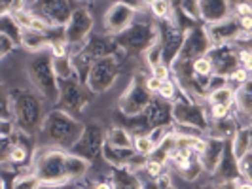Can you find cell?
<instances>
[{
  "label": "cell",
  "mask_w": 252,
  "mask_h": 189,
  "mask_svg": "<svg viewBox=\"0 0 252 189\" xmlns=\"http://www.w3.org/2000/svg\"><path fill=\"white\" fill-rule=\"evenodd\" d=\"M86 121L61 108H51L36 135L38 146L70 151L82 138Z\"/></svg>",
  "instance_id": "cell-1"
},
{
  "label": "cell",
  "mask_w": 252,
  "mask_h": 189,
  "mask_svg": "<svg viewBox=\"0 0 252 189\" xmlns=\"http://www.w3.org/2000/svg\"><path fill=\"white\" fill-rule=\"evenodd\" d=\"M13 99V121L19 131L36 136L51 106L29 83H17L10 89Z\"/></svg>",
  "instance_id": "cell-2"
},
{
  "label": "cell",
  "mask_w": 252,
  "mask_h": 189,
  "mask_svg": "<svg viewBox=\"0 0 252 189\" xmlns=\"http://www.w3.org/2000/svg\"><path fill=\"white\" fill-rule=\"evenodd\" d=\"M23 72H25L27 83L36 91L51 108H57L59 104V80L53 70V57L50 51L27 55L23 61Z\"/></svg>",
  "instance_id": "cell-3"
},
{
  "label": "cell",
  "mask_w": 252,
  "mask_h": 189,
  "mask_svg": "<svg viewBox=\"0 0 252 189\" xmlns=\"http://www.w3.org/2000/svg\"><path fill=\"white\" fill-rule=\"evenodd\" d=\"M66 159H68V151L38 146L36 151H34L31 172L42 182V186L66 184L68 182V178H66Z\"/></svg>",
  "instance_id": "cell-4"
},
{
  "label": "cell",
  "mask_w": 252,
  "mask_h": 189,
  "mask_svg": "<svg viewBox=\"0 0 252 189\" xmlns=\"http://www.w3.org/2000/svg\"><path fill=\"white\" fill-rule=\"evenodd\" d=\"M126 59L127 57H104V59L93 61L86 78V85L95 97L112 91L122 81Z\"/></svg>",
  "instance_id": "cell-5"
},
{
  "label": "cell",
  "mask_w": 252,
  "mask_h": 189,
  "mask_svg": "<svg viewBox=\"0 0 252 189\" xmlns=\"http://www.w3.org/2000/svg\"><path fill=\"white\" fill-rule=\"evenodd\" d=\"M139 17V10L131 2H110L104 6L102 15L97 21V30L104 34L118 36L127 30Z\"/></svg>",
  "instance_id": "cell-6"
},
{
  "label": "cell",
  "mask_w": 252,
  "mask_h": 189,
  "mask_svg": "<svg viewBox=\"0 0 252 189\" xmlns=\"http://www.w3.org/2000/svg\"><path fill=\"white\" fill-rule=\"evenodd\" d=\"M95 30H97V19L89 10V4H78L68 25L64 27V40L70 46V53L84 50Z\"/></svg>",
  "instance_id": "cell-7"
},
{
  "label": "cell",
  "mask_w": 252,
  "mask_h": 189,
  "mask_svg": "<svg viewBox=\"0 0 252 189\" xmlns=\"http://www.w3.org/2000/svg\"><path fill=\"white\" fill-rule=\"evenodd\" d=\"M146 78V76H144ZM142 76L133 74V80L129 81L126 91L118 97V112L126 117H139L146 112V108L156 99L148 89L144 87Z\"/></svg>",
  "instance_id": "cell-8"
},
{
  "label": "cell",
  "mask_w": 252,
  "mask_h": 189,
  "mask_svg": "<svg viewBox=\"0 0 252 189\" xmlns=\"http://www.w3.org/2000/svg\"><path fill=\"white\" fill-rule=\"evenodd\" d=\"M59 104L57 108H61L64 112L72 113L76 117H80L82 113L88 110L93 104L95 95L88 89V85L80 80V78H72L66 81H59Z\"/></svg>",
  "instance_id": "cell-9"
},
{
  "label": "cell",
  "mask_w": 252,
  "mask_h": 189,
  "mask_svg": "<svg viewBox=\"0 0 252 189\" xmlns=\"http://www.w3.org/2000/svg\"><path fill=\"white\" fill-rule=\"evenodd\" d=\"M173 123L178 127H186V129L207 133L209 123H211L209 112H207V104L191 101V99L184 97L180 93L178 101L173 104Z\"/></svg>",
  "instance_id": "cell-10"
},
{
  "label": "cell",
  "mask_w": 252,
  "mask_h": 189,
  "mask_svg": "<svg viewBox=\"0 0 252 189\" xmlns=\"http://www.w3.org/2000/svg\"><path fill=\"white\" fill-rule=\"evenodd\" d=\"M104 142H106V127H102L99 121H91V123L86 121L84 135L78 140V144L70 150V153L80 155V157L88 159L89 163L93 164L95 161L101 159Z\"/></svg>",
  "instance_id": "cell-11"
},
{
  "label": "cell",
  "mask_w": 252,
  "mask_h": 189,
  "mask_svg": "<svg viewBox=\"0 0 252 189\" xmlns=\"http://www.w3.org/2000/svg\"><path fill=\"white\" fill-rule=\"evenodd\" d=\"M211 50H213V44L207 34V28L203 23H199L184 34V42H182V48L178 53V59L180 61H195L199 57L209 55Z\"/></svg>",
  "instance_id": "cell-12"
},
{
  "label": "cell",
  "mask_w": 252,
  "mask_h": 189,
  "mask_svg": "<svg viewBox=\"0 0 252 189\" xmlns=\"http://www.w3.org/2000/svg\"><path fill=\"white\" fill-rule=\"evenodd\" d=\"M209 57L215 66V74L229 80V76L239 68V50L237 46H215L209 51Z\"/></svg>",
  "instance_id": "cell-13"
},
{
  "label": "cell",
  "mask_w": 252,
  "mask_h": 189,
  "mask_svg": "<svg viewBox=\"0 0 252 189\" xmlns=\"http://www.w3.org/2000/svg\"><path fill=\"white\" fill-rule=\"evenodd\" d=\"M142 115H144L146 123L150 127V131L152 129H158V127L173 125V104L163 102L161 99L156 97Z\"/></svg>",
  "instance_id": "cell-14"
},
{
  "label": "cell",
  "mask_w": 252,
  "mask_h": 189,
  "mask_svg": "<svg viewBox=\"0 0 252 189\" xmlns=\"http://www.w3.org/2000/svg\"><path fill=\"white\" fill-rule=\"evenodd\" d=\"M199 8H201L203 25H216V23H222L229 17H233L231 2H220V0L199 2Z\"/></svg>",
  "instance_id": "cell-15"
},
{
  "label": "cell",
  "mask_w": 252,
  "mask_h": 189,
  "mask_svg": "<svg viewBox=\"0 0 252 189\" xmlns=\"http://www.w3.org/2000/svg\"><path fill=\"white\" fill-rule=\"evenodd\" d=\"M226 146H227V142H224V140L209 138V146H207V150H205V153H203L201 159H199V163H201L207 178L215 176L216 168H218V164H220L222 157H224Z\"/></svg>",
  "instance_id": "cell-16"
},
{
  "label": "cell",
  "mask_w": 252,
  "mask_h": 189,
  "mask_svg": "<svg viewBox=\"0 0 252 189\" xmlns=\"http://www.w3.org/2000/svg\"><path fill=\"white\" fill-rule=\"evenodd\" d=\"M89 174H91V163L88 159L68 151V159H66V178H68V182L82 186L89 178Z\"/></svg>",
  "instance_id": "cell-17"
},
{
  "label": "cell",
  "mask_w": 252,
  "mask_h": 189,
  "mask_svg": "<svg viewBox=\"0 0 252 189\" xmlns=\"http://www.w3.org/2000/svg\"><path fill=\"white\" fill-rule=\"evenodd\" d=\"M229 148L233 151V155L237 157V161L243 159L245 155H249L252 151V131L251 125H241L235 135L229 138Z\"/></svg>",
  "instance_id": "cell-18"
},
{
  "label": "cell",
  "mask_w": 252,
  "mask_h": 189,
  "mask_svg": "<svg viewBox=\"0 0 252 189\" xmlns=\"http://www.w3.org/2000/svg\"><path fill=\"white\" fill-rule=\"evenodd\" d=\"M106 144L122 150H133V135L127 131L126 127L112 123L106 129Z\"/></svg>",
  "instance_id": "cell-19"
},
{
  "label": "cell",
  "mask_w": 252,
  "mask_h": 189,
  "mask_svg": "<svg viewBox=\"0 0 252 189\" xmlns=\"http://www.w3.org/2000/svg\"><path fill=\"white\" fill-rule=\"evenodd\" d=\"M146 10H148L150 17L156 23H161V21H171L173 19L175 4L173 2H163V0H154V2H146Z\"/></svg>",
  "instance_id": "cell-20"
},
{
  "label": "cell",
  "mask_w": 252,
  "mask_h": 189,
  "mask_svg": "<svg viewBox=\"0 0 252 189\" xmlns=\"http://www.w3.org/2000/svg\"><path fill=\"white\" fill-rule=\"evenodd\" d=\"M205 104H207V106H213V104L235 106V87H231V85L227 83L224 87H218V89H215V91H211Z\"/></svg>",
  "instance_id": "cell-21"
},
{
  "label": "cell",
  "mask_w": 252,
  "mask_h": 189,
  "mask_svg": "<svg viewBox=\"0 0 252 189\" xmlns=\"http://www.w3.org/2000/svg\"><path fill=\"white\" fill-rule=\"evenodd\" d=\"M133 151H135L137 155H142V157L150 159L152 155L158 151V146L154 144V140L150 138L148 133H144V135H135V136H133Z\"/></svg>",
  "instance_id": "cell-22"
},
{
  "label": "cell",
  "mask_w": 252,
  "mask_h": 189,
  "mask_svg": "<svg viewBox=\"0 0 252 189\" xmlns=\"http://www.w3.org/2000/svg\"><path fill=\"white\" fill-rule=\"evenodd\" d=\"M191 70H193V76L203 80V81H209L215 76V66H213V61H211L209 55L191 61Z\"/></svg>",
  "instance_id": "cell-23"
},
{
  "label": "cell",
  "mask_w": 252,
  "mask_h": 189,
  "mask_svg": "<svg viewBox=\"0 0 252 189\" xmlns=\"http://www.w3.org/2000/svg\"><path fill=\"white\" fill-rule=\"evenodd\" d=\"M42 188V182L38 180L31 170L29 172H21V174H15L10 182V189H40Z\"/></svg>",
  "instance_id": "cell-24"
},
{
  "label": "cell",
  "mask_w": 252,
  "mask_h": 189,
  "mask_svg": "<svg viewBox=\"0 0 252 189\" xmlns=\"http://www.w3.org/2000/svg\"><path fill=\"white\" fill-rule=\"evenodd\" d=\"M178 97H180V87L175 81V78L169 80V81H163V85L158 93V99H161L163 102H169V104H175L178 101Z\"/></svg>",
  "instance_id": "cell-25"
},
{
  "label": "cell",
  "mask_w": 252,
  "mask_h": 189,
  "mask_svg": "<svg viewBox=\"0 0 252 189\" xmlns=\"http://www.w3.org/2000/svg\"><path fill=\"white\" fill-rule=\"evenodd\" d=\"M209 112V119L211 121H222V119H229L235 115V106H224V104H213L207 106Z\"/></svg>",
  "instance_id": "cell-26"
},
{
  "label": "cell",
  "mask_w": 252,
  "mask_h": 189,
  "mask_svg": "<svg viewBox=\"0 0 252 189\" xmlns=\"http://www.w3.org/2000/svg\"><path fill=\"white\" fill-rule=\"evenodd\" d=\"M251 78H252L251 72H247L245 68H241V66H239V68H237L233 74L229 76V80H227V81H229V85H231V87L237 89V87H241V85H245V83H247Z\"/></svg>",
  "instance_id": "cell-27"
},
{
  "label": "cell",
  "mask_w": 252,
  "mask_h": 189,
  "mask_svg": "<svg viewBox=\"0 0 252 189\" xmlns=\"http://www.w3.org/2000/svg\"><path fill=\"white\" fill-rule=\"evenodd\" d=\"M150 74L154 78H158V80H161V81H169V80H173V68L169 66V64H158V66H154L150 70Z\"/></svg>",
  "instance_id": "cell-28"
},
{
  "label": "cell",
  "mask_w": 252,
  "mask_h": 189,
  "mask_svg": "<svg viewBox=\"0 0 252 189\" xmlns=\"http://www.w3.org/2000/svg\"><path fill=\"white\" fill-rule=\"evenodd\" d=\"M239 66L252 74V48H241L239 50Z\"/></svg>",
  "instance_id": "cell-29"
},
{
  "label": "cell",
  "mask_w": 252,
  "mask_h": 189,
  "mask_svg": "<svg viewBox=\"0 0 252 189\" xmlns=\"http://www.w3.org/2000/svg\"><path fill=\"white\" fill-rule=\"evenodd\" d=\"M142 81H144V87L148 89L154 97H158V93H159V89H161V85H163V81H161V80H158V78H154L152 74L146 76Z\"/></svg>",
  "instance_id": "cell-30"
},
{
  "label": "cell",
  "mask_w": 252,
  "mask_h": 189,
  "mask_svg": "<svg viewBox=\"0 0 252 189\" xmlns=\"http://www.w3.org/2000/svg\"><path fill=\"white\" fill-rule=\"evenodd\" d=\"M241 180L243 178H233V180H222V182H215L216 189H239Z\"/></svg>",
  "instance_id": "cell-31"
},
{
  "label": "cell",
  "mask_w": 252,
  "mask_h": 189,
  "mask_svg": "<svg viewBox=\"0 0 252 189\" xmlns=\"http://www.w3.org/2000/svg\"><path fill=\"white\" fill-rule=\"evenodd\" d=\"M40 189H80V186L72 184V182H66V184H57V186H42Z\"/></svg>",
  "instance_id": "cell-32"
},
{
  "label": "cell",
  "mask_w": 252,
  "mask_h": 189,
  "mask_svg": "<svg viewBox=\"0 0 252 189\" xmlns=\"http://www.w3.org/2000/svg\"><path fill=\"white\" fill-rule=\"evenodd\" d=\"M191 189H216V186H215V182H213L211 178H207V180H201L199 184L191 186Z\"/></svg>",
  "instance_id": "cell-33"
},
{
  "label": "cell",
  "mask_w": 252,
  "mask_h": 189,
  "mask_svg": "<svg viewBox=\"0 0 252 189\" xmlns=\"http://www.w3.org/2000/svg\"><path fill=\"white\" fill-rule=\"evenodd\" d=\"M239 189H252V180H245V178H243Z\"/></svg>",
  "instance_id": "cell-34"
},
{
  "label": "cell",
  "mask_w": 252,
  "mask_h": 189,
  "mask_svg": "<svg viewBox=\"0 0 252 189\" xmlns=\"http://www.w3.org/2000/svg\"><path fill=\"white\" fill-rule=\"evenodd\" d=\"M251 131H252V123H251Z\"/></svg>",
  "instance_id": "cell-35"
},
{
  "label": "cell",
  "mask_w": 252,
  "mask_h": 189,
  "mask_svg": "<svg viewBox=\"0 0 252 189\" xmlns=\"http://www.w3.org/2000/svg\"><path fill=\"white\" fill-rule=\"evenodd\" d=\"M80 189H84V188H82V186H80Z\"/></svg>",
  "instance_id": "cell-36"
}]
</instances>
